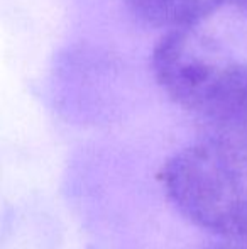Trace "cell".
Masks as SVG:
<instances>
[{
    "label": "cell",
    "mask_w": 247,
    "mask_h": 249,
    "mask_svg": "<svg viewBox=\"0 0 247 249\" xmlns=\"http://www.w3.org/2000/svg\"><path fill=\"white\" fill-rule=\"evenodd\" d=\"M159 177L188 220L247 243V149L208 138L169 158Z\"/></svg>",
    "instance_id": "1"
},
{
    "label": "cell",
    "mask_w": 247,
    "mask_h": 249,
    "mask_svg": "<svg viewBox=\"0 0 247 249\" xmlns=\"http://www.w3.org/2000/svg\"><path fill=\"white\" fill-rule=\"evenodd\" d=\"M231 2L234 3V5L241 10V12L247 14V0H231Z\"/></svg>",
    "instance_id": "5"
},
{
    "label": "cell",
    "mask_w": 247,
    "mask_h": 249,
    "mask_svg": "<svg viewBox=\"0 0 247 249\" xmlns=\"http://www.w3.org/2000/svg\"><path fill=\"white\" fill-rule=\"evenodd\" d=\"M234 61L222 48L193 27L169 29L152 53V71L175 104L200 115Z\"/></svg>",
    "instance_id": "2"
},
{
    "label": "cell",
    "mask_w": 247,
    "mask_h": 249,
    "mask_svg": "<svg viewBox=\"0 0 247 249\" xmlns=\"http://www.w3.org/2000/svg\"><path fill=\"white\" fill-rule=\"evenodd\" d=\"M218 249H247V243H232L231 246L218 248Z\"/></svg>",
    "instance_id": "6"
},
{
    "label": "cell",
    "mask_w": 247,
    "mask_h": 249,
    "mask_svg": "<svg viewBox=\"0 0 247 249\" xmlns=\"http://www.w3.org/2000/svg\"><path fill=\"white\" fill-rule=\"evenodd\" d=\"M212 139L247 149V65L234 63L198 115Z\"/></svg>",
    "instance_id": "3"
},
{
    "label": "cell",
    "mask_w": 247,
    "mask_h": 249,
    "mask_svg": "<svg viewBox=\"0 0 247 249\" xmlns=\"http://www.w3.org/2000/svg\"><path fill=\"white\" fill-rule=\"evenodd\" d=\"M224 0H125L132 16L161 29L193 27L208 17Z\"/></svg>",
    "instance_id": "4"
}]
</instances>
